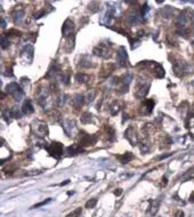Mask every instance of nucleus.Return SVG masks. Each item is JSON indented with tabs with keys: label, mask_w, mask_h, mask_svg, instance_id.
<instances>
[{
	"label": "nucleus",
	"mask_w": 194,
	"mask_h": 217,
	"mask_svg": "<svg viewBox=\"0 0 194 217\" xmlns=\"http://www.w3.org/2000/svg\"><path fill=\"white\" fill-rule=\"evenodd\" d=\"M75 80L78 81V82H80V84H87L88 81L90 80V77L88 76V74L86 73H78L77 76H75Z\"/></svg>",
	"instance_id": "nucleus-24"
},
{
	"label": "nucleus",
	"mask_w": 194,
	"mask_h": 217,
	"mask_svg": "<svg viewBox=\"0 0 194 217\" xmlns=\"http://www.w3.org/2000/svg\"><path fill=\"white\" fill-rule=\"evenodd\" d=\"M96 205H97V199H90V200H88L87 202H86V206H85V207L88 208V209H93V208L96 207Z\"/></svg>",
	"instance_id": "nucleus-28"
},
{
	"label": "nucleus",
	"mask_w": 194,
	"mask_h": 217,
	"mask_svg": "<svg viewBox=\"0 0 194 217\" xmlns=\"http://www.w3.org/2000/svg\"><path fill=\"white\" fill-rule=\"evenodd\" d=\"M114 70H115V64L106 63L103 67H102V71L99 72L100 78H109V76H110Z\"/></svg>",
	"instance_id": "nucleus-13"
},
{
	"label": "nucleus",
	"mask_w": 194,
	"mask_h": 217,
	"mask_svg": "<svg viewBox=\"0 0 194 217\" xmlns=\"http://www.w3.org/2000/svg\"><path fill=\"white\" fill-rule=\"evenodd\" d=\"M141 65H144L147 70H150L151 73L153 74L155 78H163L164 77V69L161 67L159 63H155V62H150V61L145 62V61H144L143 63H141Z\"/></svg>",
	"instance_id": "nucleus-1"
},
{
	"label": "nucleus",
	"mask_w": 194,
	"mask_h": 217,
	"mask_svg": "<svg viewBox=\"0 0 194 217\" xmlns=\"http://www.w3.org/2000/svg\"><path fill=\"white\" fill-rule=\"evenodd\" d=\"M95 95H96V91H95V90H90V91L88 93V95H87V102H88V103H91V102L94 101Z\"/></svg>",
	"instance_id": "nucleus-35"
},
{
	"label": "nucleus",
	"mask_w": 194,
	"mask_h": 217,
	"mask_svg": "<svg viewBox=\"0 0 194 217\" xmlns=\"http://www.w3.org/2000/svg\"><path fill=\"white\" fill-rule=\"evenodd\" d=\"M188 70V65L184 61H178L174 63V71L177 76H184Z\"/></svg>",
	"instance_id": "nucleus-9"
},
{
	"label": "nucleus",
	"mask_w": 194,
	"mask_h": 217,
	"mask_svg": "<svg viewBox=\"0 0 194 217\" xmlns=\"http://www.w3.org/2000/svg\"><path fill=\"white\" fill-rule=\"evenodd\" d=\"M97 142V136L95 135H90V134L87 133H81L80 137H79V145H80L82 149L87 146H93L95 145Z\"/></svg>",
	"instance_id": "nucleus-5"
},
{
	"label": "nucleus",
	"mask_w": 194,
	"mask_h": 217,
	"mask_svg": "<svg viewBox=\"0 0 194 217\" xmlns=\"http://www.w3.org/2000/svg\"><path fill=\"white\" fill-rule=\"evenodd\" d=\"M22 112L24 114H32L34 112V107L33 105L31 104L30 100H27L23 103V106H22Z\"/></svg>",
	"instance_id": "nucleus-18"
},
{
	"label": "nucleus",
	"mask_w": 194,
	"mask_h": 217,
	"mask_svg": "<svg viewBox=\"0 0 194 217\" xmlns=\"http://www.w3.org/2000/svg\"><path fill=\"white\" fill-rule=\"evenodd\" d=\"M1 27H6V22H5V20H3V18L1 20Z\"/></svg>",
	"instance_id": "nucleus-40"
},
{
	"label": "nucleus",
	"mask_w": 194,
	"mask_h": 217,
	"mask_svg": "<svg viewBox=\"0 0 194 217\" xmlns=\"http://www.w3.org/2000/svg\"><path fill=\"white\" fill-rule=\"evenodd\" d=\"M12 15H13V18L15 22H20L24 16V8L22 6H16Z\"/></svg>",
	"instance_id": "nucleus-16"
},
{
	"label": "nucleus",
	"mask_w": 194,
	"mask_h": 217,
	"mask_svg": "<svg viewBox=\"0 0 194 217\" xmlns=\"http://www.w3.org/2000/svg\"><path fill=\"white\" fill-rule=\"evenodd\" d=\"M9 46V40H8V37H6L5 34L3 36H1V48L2 49H5L6 47Z\"/></svg>",
	"instance_id": "nucleus-29"
},
{
	"label": "nucleus",
	"mask_w": 194,
	"mask_h": 217,
	"mask_svg": "<svg viewBox=\"0 0 194 217\" xmlns=\"http://www.w3.org/2000/svg\"><path fill=\"white\" fill-rule=\"evenodd\" d=\"M175 217H184V211L178 210L177 213H176V215H175Z\"/></svg>",
	"instance_id": "nucleus-36"
},
{
	"label": "nucleus",
	"mask_w": 194,
	"mask_h": 217,
	"mask_svg": "<svg viewBox=\"0 0 194 217\" xmlns=\"http://www.w3.org/2000/svg\"><path fill=\"white\" fill-rule=\"evenodd\" d=\"M139 149H141V151L143 153H146L147 151L150 150V144L145 143V142H142L141 145H139Z\"/></svg>",
	"instance_id": "nucleus-32"
},
{
	"label": "nucleus",
	"mask_w": 194,
	"mask_h": 217,
	"mask_svg": "<svg viewBox=\"0 0 194 217\" xmlns=\"http://www.w3.org/2000/svg\"><path fill=\"white\" fill-rule=\"evenodd\" d=\"M84 100H85L84 95H81V94H75V95L72 97V100H71V105H72L74 109H79V107H81V105L84 104Z\"/></svg>",
	"instance_id": "nucleus-15"
},
{
	"label": "nucleus",
	"mask_w": 194,
	"mask_h": 217,
	"mask_svg": "<svg viewBox=\"0 0 194 217\" xmlns=\"http://www.w3.org/2000/svg\"><path fill=\"white\" fill-rule=\"evenodd\" d=\"M88 9L90 10L91 13H96V12H98V10H99V3L96 2V1H94V2H90V3H89Z\"/></svg>",
	"instance_id": "nucleus-26"
},
{
	"label": "nucleus",
	"mask_w": 194,
	"mask_h": 217,
	"mask_svg": "<svg viewBox=\"0 0 194 217\" xmlns=\"http://www.w3.org/2000/svg\"><path fill=\"white\" fill-rule=\"evenodd\" d=\"M61 81H62L64 85H69V82H70V73L67 72V73L62 74V77H61Z\"/></svg>",
	"instance_id": "nucleus-30"
},
{
	"label": "nucleus",
	"mask_w": 194,
	"mask_h": 217,
	"mask_svg": "<svg viewBox=\"0 0 194 217\" xmlns=\"http://www.w3.org/2000/svg\"><path fill=\"white\" fill-rule=\"evenodd\" d=\"M190 202H194V192L190 195Z\"/></svg>",
	"instance_id": "nucleus-39"
},
{
	"label": "nucleus",
	"mask_w": 194,
	"mask_h": 217,
	"mask_svg": "<svg viewBox=\"0 0 194 217\" xmlns=\"http://www.w3.org/2000/svg\"><path fill=\"white\" fill-rule=\"evenodd\" d=\"M154 107V101L153 100H145L143 104L141 105V113L144 116H148L152 113Z\"/></svg>",
	"instance_id": "nucleus-11"
},
{
	"label": "nucleus",
	"mask_w": 194,
	"mask_h": 217,
	"mask_svg": "<svg viewBox=\"0 0 194 217\" xmlns=\"http://www.w3.org/2000/svg\"><path fill=\"white\" fill-rule=\"evenodd\" d=\"M91 121H93V114L89 113V112H85V113L81 116V122L84 125L90 124Z\"/></svg>",
	"instance_id": "nucleus-25"
},
{
	"label": "nucleus",
	"mask_w": 194,
	"mask_h": 217,
	"mask_svg": "<svg viewBox=\"0 0 194 217\" xmlns=\"http://www.w3.org/2000/svg\"><path fill=\"white\" fill-rule=\"evenodd\" d=\"M66 95H63V96H61L57 98V106H63L64 104H65V102H66Z\"/></svg>",
	"instance_id": "nucleus-33"
},
{
	"label": "nucleus",
	"mask_w": 194,
	"mask_h": 217,
	"mask_svg": "<svg viewBox=\"0 0 194 217\" xmlns=\"http://www.w3.org/2000/svg\"><path fill=\"white\" fill-rule=\"evenodd\" d=\"M73 30H74V23L70 18H67L65 22H64L63 27H62V34H63V37L67 38L70 37L71 34L73 33Z\"/></svg>",
	"instance_id": "nucleus-10"
},
{
	"label": "nucleus",
	"mask_w": 194,
	"mask_h": 217,
	"mask_svg": "<svg viewBox=\"0 0 194 217\" xmlns=\"http://www.w3.org/2000/svg\"><path fill=\"white\" fill-rule=\"evenodd\" d=\"M67 150V153L70 154H73V155H77V154L81 153V152H84V149L79 145V144H73V145H71L66 149Z\"/></svg>",
	"instance_id": "nucleus-20"
},
{
	"label": "nucleus",
	"mask_w": 194,
	"mask_h": 217,
	"mask_svg": "<svg viewBox=\"0 0 194 217\" xmlns=\"http://www.w3.org/2000/svg\"><path fill=\"white\" fill-rule=\"evenodd\" d=\"M45 147L48 151V153L51 157L56 158V159H60L61 155L63 154V144L60 143V142H53L48 146H45Z\"/></svg>",
	"instance_id": "nucleus-6"
},
{
	"label": "nucleus",
	"mask_w": 194,
	"mask_h": 217,
	"mask_svg": "<svg viewBox=\"0 0 194 217\" xmlns=\"http://www.w3.org/2000/svg\"><path fill=\"white\" fill-rule=\"evenodd\" d=\"M80 62L78 63V65L80 67H82V69H89V67H94V64H93V61H91V58L88 55H82V56H80Z\"/></svg>",
	"instance_id": "nucleus-14"
},
{
	"label": "nucleus",
	"mask_w": 194,
	"mask_h": 217,
	"mask_svg": "<svg viewBox=\"0 0 194 217\" xmlns=\"http://www.w3.org/2000/svg\"><path fill=\"white\" fill-rule=\"evenodd\" d=\"M142 21H143V18H142V15H139V14H131V15L128 16V22L133 24V25L141 23Z\"/></svg>",
	"instance_id": "nucleus-23"
},
{
	"label": "nucleus",
	"mask_w": 194,
	"mask_h": 217,
	"mask_svg": "<svg viewBox=\"0 0 194 217\" xmlns=\"http://www.w3.org/2000/svg\"><path fill=\"white\" fill-rule=\"evenodd\" d=\"M6 91L7 94H9L10 96H13L16 101H20L24 96V90L22 89V87L17 82H10L9 85H7Z\"/></svg>",
	"instance_id": "nucleus-2"
},
{
	"label": "nucleus",
	"mask_w": 194,
	"mask_h": 217,
	"mask_svg": "<svg viewBox=\"0 0 194 217\" xmlns=\"http://www.w3.org/2000/svg\"><path fill=\"white\" fill-rule=\"evenodd\" d=\"M50 201H51V199H50V198H48L47 200L41 201V202H39V204H37V205H34V206H32V209H36V208H39V207H42V206H46L47 204H49Z\"/></svg>",
	"instance_id": "nucleus-34"
},
{
	"label": "nucleus",
	"mask_w": 194,
	"mask_h": 217,
	"mask_svg": "<svg viewBox=\"0 0 194 217\" xmlns=\"http://www.w3.org/2000/svg\"><path fill=\"white\" fill-rule=\"evenodd\" d=\"M63 129L64 131H65V134H66L67 136H71L72 134H73V130L75 129V124H74V121L73 120H71V119H66V120H64L63 121Z\"/></svg>",
	"instance_id": "nucleus-12"
},
{
	"label": "nucleus",
	"mask_w": 194,
	"mask_h": 217,
	"mask_svg": "<svg viewBox=\"0 0 194 217\" xmlns=\"http://www.w3.org/2000/svg\"><path fill=\"white\" fill-rule=\"evenodd\" d=\"M166 185H167V178L163 177V178H162V182H161V187H164Z\"/></svg>",
	"instance_id": "nucleus-37"
},
{
	"label": "nucleus",
	"mask_w": 194,
	"mask_h": 217,
	"mask_svg": "<svg viewBox=\"0 0 194 217\" xmlns=\"http://www.w3.org/2000/svg\"><path fill=\"white\" fill-rule=\"evenodd\" d=\"M158 209H159V201H154V202H152V206H151V214L152 215L157 214Z\"/></svg>",
	"instance_id": "nucleus-31"
},
{
	"label": "nucleus",
	"mask_w": 194,
	"mask_h": 217,
	"mask_svg": "<svg viewBox=\"0 0 194 217\" xmlns=\"http://www.w3.org/2000/svg\"><path fill=\"white\" fill-rule=\"evenodd\" d=\"M120 109H121V104L119 101H114L112 102L110 105V113L112 116H117L119 112H120Z\"/></svg>",
	"instance_id": "nucleus-21"
},
{
	"label": "nucleus",
	"mask_w": 194,
	"mask_h": 217,
	"mask_svg": "<svg viewBox=\"0 0 194 217\" xmlns=\"http://www.w3.org/2000/svg\"><path fill=\"white\" fill-rule=\"evenodd\" d=\"M117 60L120 67H127L128 64V55L124 47H120L117 53Z\"/></svg>",
	"instance_id": "nucleus-8"
},
{
	"label": "nucleus",
	"mask_w": 194,
	"mask_h": 217,
	"mask_svg": "<svg viewBox=\"0 0 194 217\" xmlns=\"http://www.w3.org/2000/svg\"><path fill=\"white\" fill-rule=\"evenodd\" d=\"M124 137L128 140V142L135 146L138 143V136H137V130L134 126H129L124 131Z\"/></svg>",
	"instance_id": "nucleus-7"
},
{
	"label": "nucleus",
	"mask_w": 194,
	"mask_h": 217,
	"mask_svg": "<svg viewBox=\"0 0 194 217\" xmlns=\"http://www.w3.org/2000/svg\"><path fill=\"white\" fill-rule=\"evenodd\" d=\"M22 55L23 56H27V60L30 58V61H32V57H33V47L31 45H27L24 47L23 52H22Z\"/></svg>",
	"instance_id": "nucleus-22"
},
{
	"label": "nucleus",
	"mask_w": 194,
	"mask_h": 217,
	"mask_svg": "<svg viewBox=\"0 0 194 217\" xmlns=\"http://www.w3.org/2000/svg\"><path fill=\"white\" fill-rule=\"evenodd\" d=\"M121 193H122V190H121V189H117V190L114 191V194H115V195H118V197H119V195H121Z\"/></svg>",
	"instance_id": "nucleus-38"
},
{
	"label": "nucleus",
	"mask_w": 194,
	"mask_h": 217,
	"mask_svg": "<svg viewBox=\"0 0 194 217\" xmlns=\"http://www.w3.org/2000/svg\"><path fill=\"white\" fill-rule=\"evenodd\" d=\"M117 158L120 160L121 164H127L129 161H131L134 159V154L131 153V152H126V153L121 154V155H117Z\"/></svg>",
	"instance_id": "nucleus-19"
},
{
	"label": "nucleus",
	"mask_w": 194,
	"mask_h": 217,
	"mask_svg": "<svg viewBox=\"0 0 194 217\" xmlns=\"http://www.w3.org/2000/svg\"><path fill=\"white\" fill-rule=\"evenodd\" d=\"M150 86H151L150 81L138 80L136 86H135V95H136L138 98H144L147 95V93H148Z\"/></svg>",
	"instance_id": "nucleus-3"
},
{
	"label": "nucleus",
	"mask_w": 194,
	"mask_h": 217,
	"mask_svg": "<svg viewBox=\"0 0 194 217\" xmlns=\"http://www.w3.org/2000/svg\"><path fill=\"white\" fill-rule=\"evenodd\" d=\"M81 214H82V209H81V207L77 208V209H74L72 213H70L69 215H66L65 217H80Z\"/></svg>",
	"instance_id": "nucleus-27"
},
{
	"label": "nucleus",
	"mask_w": 194,
	"mask_h": 217,
	"mask_svg": "<svg viewBox=\"0 0 194 217\" xmlns=\"http://www.w3.org/2000/svg\"><path fill=\"white\" fill-rule=\"evenodd\" d=\"M69 183H70V180H67L66 182H64V183H62V184H61V185H62V186H63V185H66V184H69Z\"/></svg>",
	"instance_id": "nucleus-41"
},
{
	"label": "nucleus",
	"mask_w": 194,
	"mask_h": 217,
	"mask_svg": "<svg viewBox=\"0 0 194 217\" xmlns=\"http://www.w3.org/2000/svg\"><path fill=\"white\" fill-rule=\"evenodd\" d=\"M111 52H112L111 50V46L109 43H105V42L97 45L94 48V50H93L94 55H96L98 57H102V58H109L111 56Z\"/></svg>",
	"instance_id": "nucleus-4"
},
{
	"label": "nucleus",
	"mask_w": 194,
	"mask_h": 217,
	"mask_svg": "<svg viewBox=\"0 0 194 217\" xmlns=\"http://www.w3.org/2000/svg\"><path fill=\"white\" fill-rule=\"evenodd\" d=\"M36 133L41 137H46V136H48V134H49V129H48L47 125L40 124V125H38L37 128H36Z\"/></svg>",
	"instance_id": "nucleus-17"
}]
</instances>
